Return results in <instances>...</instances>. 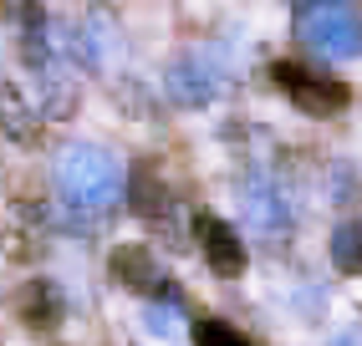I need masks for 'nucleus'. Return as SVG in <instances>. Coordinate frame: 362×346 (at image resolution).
I'll list each match as a JSON object with an SVG mask.
<instances>
[{
  "instance_id": "1",
  "label": "nucleus",
  "mask_w": 362,
  "mask_h": 346,
  "mask_svg": "<svg viewBox=\"0 0 362 346\" xmlns=\"http://www.w3.org/2000/svg\"><path fill=\"white\" fill-rule=\"evenodd\" d=\"M57 189L71 214L98 219V214L117 209V199H123V168L98 143H71L57 158Z\"/></svg>"
},
{
  "instance_id": "2",
  "label": "nucleus",
  "mask_w": 362,
  "mask_h": 346,
  "mask_svg": "<svg viewBox=\"0 0 362 346\" xmlns=\"http://www.w3.org/2000/svg\"><path fill=\"white\" fill-rule=\"evenodd\" d=\"M296 36L301 46H311L317 56H362V16L342 0H317V6H306L296 16Z\"/></svg>"
},
{
  "instance_id": "3",
  "label": "nucleus",
  "mask_w": 362,
  "mask_h": 346,
  "mask_svg": "<svg viewBox=\"0 0 362 346\" xmlns=\"http://www.w3.org/2000/svg\"><path fill=\"white\" fill-rule=\"evenodd\" d=\"M163 92L174 97L179 107H204L225 92V61L214 46H194V52H179L163 71Z\"/></svg>"
},
{
  "instance_id": "4",
  "label": "nucleus",
  "mask_w": 362,
  "mask_h": 346,
  "mask_svg": "<svg viewBox=\"0 0 362 346\" xmlns=\"http://www.w3.org/2000/svg\"><path fill=\"white\" fill-rule=\"evenodd\" d=\"M271 77H276V87L291 97L306 117H332V112H342V107L352 102L347 82L322 77V71H311V66H301V61H276Z\"/></svg>"
},
{
  "instance_id": "5",
  "label": "nucleus",
  "mask_w": 362,
  "mask_h": 346,
  "mask_svg": "<svg viewBox=\"0 0 362 346\" xmlns=\"http://www.w3.org/2000/svg\"><path fill=\"white\" fill-rule=\"evenodd\" d=\"M240 209H245V225L265 239L286 234V225H291V209H286V193L276 189L271 173H250L245 184H240Z\"/></svg>"
},
{
  "instance_id": "6",
  "label": "nucleus",
  "mask_w": 362,
  "mask_h": 346,
  "mask_svg": "<svg viewBox=\"0 0 362 346\" xmlns=\"http://www.w3.org/2000/svg\"><path fill=\"white\" fill-rule=\"evenodd\" d=\"M71 56L87 61L92 71H112L117 61H123V36H117V20H112L103 6L82 16L77 36H71Z\"/></svg>"
},
{
  "instance_id": "7",
  "label": "nucleus",
  "mask_w": 362,
  "mask_h": 346,
  "mask_svg": "<svg viewBox=\"0 0 362 346\" xmlns=\"http://www.w3.org/2000/svg\"><path fill=\"white\" fill-rule=\"evenodd\" d=\"M194 239H199V250H204V265L214 270V275H225L235 280L240 270H245V239H240L225 219H214V214H199L194 219Z\"/></svg>"
},
{
  "instance_id": "8",
  "label": "nucleus",
  "mask_w": 362,
  "mask_h": 346,
  "mask_svg": "<svg viewBox=\"0 0 362 346\" xmlns=\"http://www.w3.org/2000/svg\"><path fill=\"white\" fill-rule=\"evenodd\" d=\"M31 77H36V117H66L71 112V102H77V87H71V77H66V66L62 61H41V66H31Z\"/></svg>"
},
{
  "instance_id": "9",
  "label": "nucleus",
  "mask_w": 362,
  "mask_h": 346,
  "mask_svg": "<svg viewBox=\"0 0 362 346\" xmlns=\"http://www.w3.org/2000/svg\"><path fill=\"white\" fill-rule=\"evenodd\" d=\"M112 275L133 285V290H148V295H163L168 290V275L153 265V255L143 250V244H123V250H112Z\"/></svg>"
},
{
  "instance_id": "10",
  "label": "nucleus",
  "mask_w": 362,
  "mask_h": 346,
  "mask_svg": "<svg viewBox=\"0 0 362 346\" xmlns=\"http://www.w3.org/2000/svg\"><path fill=\"white\" fill-rule=\"evenodd\" d=\"M128 189V199H133V214L138 219H148V225H163L168 214H174V204H168V189L153 179L148 168H138L133 173V184H123Z\"/></svg>"
},
{
  "instance_id": "11",
  "label": "nucleus",
  "mask_w": 362,
  "mask_h": 346,
  "mask_svg": "<svg viewBox=\"0 0 362 346\" xmlns=\"http://www.w3.org/2000/svg\"><path fill=\"white\" fill-rule=\"evenodd\" d=\"M21 321L26 326H57L62 321V290L52 285V280H31L26 290H21Z\"/></svg>"
},
{
  "instance_id": "12",
  "label": "nucleus",
  "mask_w": 362,
  "mask_h": 346,
  "mask_svg": "<svg viewBox=\"0 0 362 346\" xmlns=\"http://www.w3.org/2000/svg\"><path fill=\"white\" fill-rule=\"evenodd\" d=\"M143 331H148L153 341H179L189 331V316H184V306L174 301V295H153V301L143 306Z\"/></svg>"
},
{
  "instance_id": "13",
  "label": "nucleus",
  "mask_w": 362,
  "mask_h": 346,
  "mask_svg": "<svg viewBox=\"0 0 362 346\" xmlns=\"http://www.w3.org/2000/svg\"><path fill=\"white\" fill-rule=\"evenodd\" d=\"M0 128H6L16 143H36V133H41L36 107H31L16 87H0Z\"/></svg>"
},
{
  "instance_id": "14",
  "label": "nucleus",
  "mask_w": 362,
  "mask_h": 346,
  "mask_svg": "<svg viewBox=\"0 0 362 346\" xmlns=\"http://www.w3.org/2000/svg\"><path fill=\"white\" fill-rule=\"evenodd\" d=\"M194 346H250L245 336H240L230 321H214V316H204L199 326H194Z\"/></svg>"
},
{
  "instance_id": "15",
  "label": "nucleus",
  "mask_w": 362,
  "mask_h": 346,
  "mask_svg": "<svg viewBox=\"0 0 362 346\" xmlns=\"http://www.w3.org/2000/svg\"><path fill=\"white\" fill-rule=\"evenodd\" d=\"M332 255H337V265H342V270H357V225H342V229H337Z\"/></svg>"
},
{
  "instance_id": "16",
  "label": "nucleus",
  "mask_w": 362,
  "mask_h": 346,
  "mask_svg": "<svg viewBox=\"0 0 362 346\" xmlns=\"http://www.w3.org/2000/svg\"><path fill=\"white\" fill-rule=\"evenodd\" d=\"M332 346H362V331H347V336H337Z\"/></svg>"
},
{
  "instance_id": "17",
  "label": "nucleus",
  "mask_w": 362,
  "mask_h": 346,
  "mask_svg": "<svg viewBox=\"0 0 362 346\" xmlns=\"http://www.w3.org/2000/svg\"><path fill=\"white\" fill-rule=\"evenodd\" d=\"M357 270H362V225H357Z\"/></svg>"
},
{
  "instance_id": "18",
  "label": "nucleus",
  "mask_w": 362,
  "mask_h": 346,
  "mask_svg": "<svg viewBox=\"0 0 362 346\" xmlns=\"http://www.w3.org/2000/svg\"><path fill=\"white\" fill-rule=\"evenodd\" d=\"M301 6H317V0H301Z\"/></svg>"
}]
</instances>
